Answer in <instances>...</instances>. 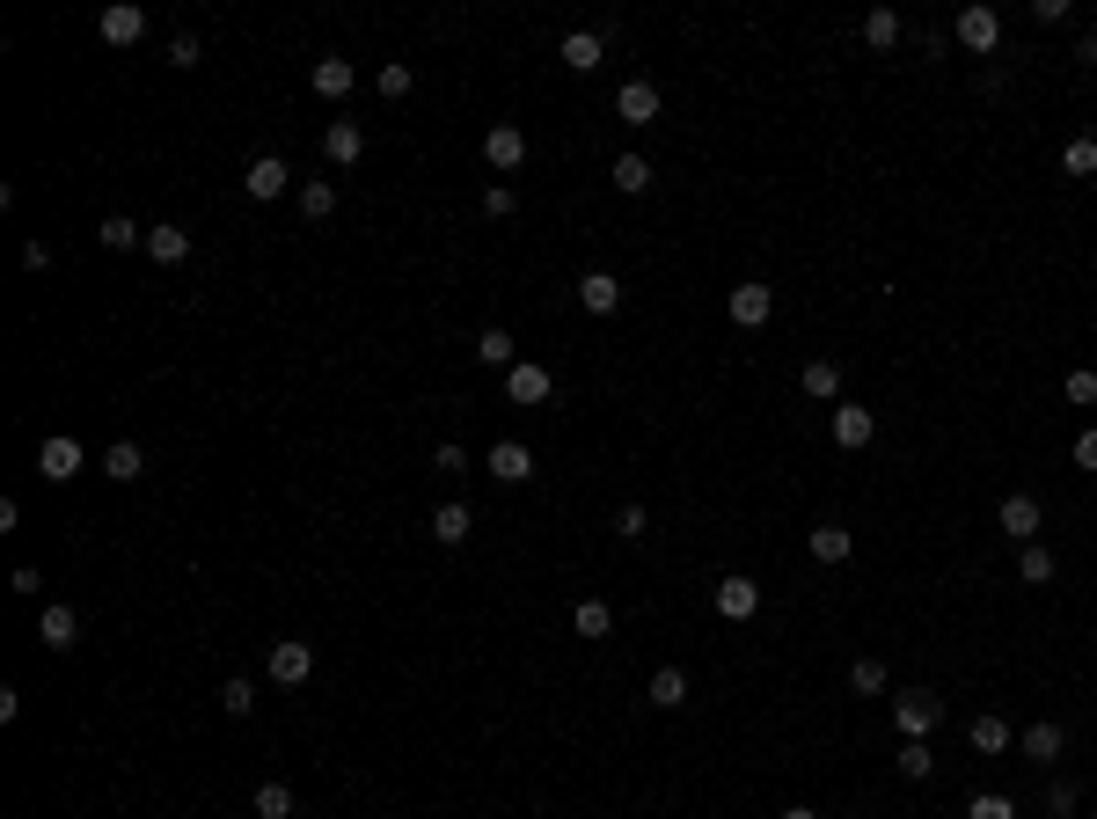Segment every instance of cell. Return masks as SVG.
<instances>
[{
	"label": "cell",
	"mask_w": 1097,
	"mask_h": 819,
	"mask_svg": "<svg viewBox=\"0 0 1097 819\" xmlns=\"http://www.w3.org/2000/svg\"><path fill=\"white\" fill-rule=\"evenodd\" d=\"M783 819H820V812H812V805H790V812H783Z\"/></svg>",
	"instance_id": "obj_48"
},
{
	"label": "cell",
	"mask_w": 1097,
	"mask_h": 819,
	"mask_svg": "<svg viewBox=\"0 0 1097 819\" xmlns=\"http://www.w3.org/2000/svg\"><path fill=\"white\" fill-rule=\"evenodd\" d=\"M571 629H579L585 644H600V637L615 629V607L608 601H579V607H571Z\"/></svg>",
	"instance_id": "obj_21"
},
{
	"label": "cell",
	"mask_w": 1097,
	"mask_h": 819,
	"mask_svg": "<svg viewBox=\"0 0 1097 819\" xmlns=\"http://www.w3.org/2000/svg\"><path fill=\"white\" fill-rule=\"evenodd\" d=\"M81 461H88V454H81V439H73V432H51L45 447H37V468H45V483H73V476H81Z\"/></svg>",
	"instance_id": "obj_3"
},
{
	"label": "cell",
	"mask_w": 1097,
	"mask_h": 819,
	"mask_svg": "<svg viewBox=\"0 0 1097 819\" xmlns=\"http://www.w3.org/2000/svg\"><path fill=\"white\" fill-rule=\"evenodd\" d=\"M1002 534L1010 542H1039V498H1024V490L1002 498Z\"/></svg>",
	"instance_id": "obj_16"
},
{
	"label": "cell",
	"mask_w": 1097,
	"mask_h": 819,
	"mask_svg": "<svg viewBox=\"0 0 1097 819\" xmlns=\"http://www.w3.org/2000/svg\"><path fill=\"white\" fill-rule=\"evenodd\" d=\"M300 213H308V219H330V213H337V183H330V176L300 183Z\"/></svg>",
	"instance_id": "obj_29"
},
{
	"label": "cell",
	"mask_w": 1097,
	"mask_h": 819,
	"mask_svg": "<svg viewBox=\"0 0 1097 819\" xmlns=\"http://www.w3.org/2000/svg\"><path fill=\"white\" fill-rule=\"evenodd\" d=\"M264 674L278 680V688H300V680L315 674V651L300 644V637H286V644H271V658H264Z\"/></svg>",
	"instance_id": "obj_2"
},
{
	"label": "cell",
	"mask_w": 1097,
	"mask_h": 819,
	"mask_svg": "<svg viewBox=\"0 0 1097 819\" xmlns=\"http://www.w3.org/2000/svg\"><path fill=\"white\" fill-rule=\"evenodd\" d=\"M432 468H446V476H462V468H468V454H462V447H454V439H446V447H439V454H432Z\"/></svg>",
	"instance_id": "obj_44"
},
{
	"label": "cell",
	"mask_w": 1097,
	"mask_h": 819,
	"mask_svg": "<svg viewBox=\"0 0 1097 819\" xmlns=\"http://www.w3.org/2000/svg\"><path fill=\"white\" fill-rule=\"evenodd\" d=\"M681 702H688V674L681 666H658L652 674V710H681Z\"/></svg>",
	"instance_id": "obj_24"
},
{
	"label": "cell",
	"mask_w": 1097,
	"mask_h": 819,
	"mask_svg": "<svg viewBox=\"0 0 1097 819\" xmlns=\"http://www.w3.org/2000/svg\"><path fill=\"white\" fill-rule=\"evenodd\" d=\"M563 59H571V73H593L600 67V29H571V37H563Z\"/></svg>",
	"instance_id": "obj_26"
},
{
	"label": "cell",
	"mask_w": 1097,
	"mask_h": 819,
	"mask_svg": "<svg viewBox=\"0 0 1097 819\" xmlns=\"http://www.w3.org/2000/svg\"><path fill=\"white\" fill-rule=\"evenodd\" d=\"M286 162H278V154H257V162H249V169H242V191L249 198H257V205H271V198H278V191H286Z\"/></svg>",
	"instance_id": "obj_7"
},
{
	"label": "cell",
	"mask_w": 1097,
	"mask_h": 819,
	"mask_svg": "<svg viewBox=\"0 0 1097 819\" xmlns=\"http://www.w3.org/2000/svg\"><path fill=\"white\" fill-rule=\"evenodd\" d=\"M484 468H490V476H498V483H527V476H535V454H527L520 439H498V447H490V461H484Z\"/></svg>",
	"instance_id": "obj_12"
},
{
	"label": "cell",
	"mask_w": 1097,
	"mask_h": 819,
	"mask_svg": "<svg viewBox=\"0 0 1097 819\" xmlns=\"http://www.w3.org/2000/svg\"><path fill=\"white\" fill-rule=\"evenodd\" d=\"M169 67H183V73L198 67V37H176V45H169Z\"/></svg>",
	"instance_id": "obj_45"
},
{
	"label": "cell",
	"mask_w": 1097,
	"mask_h": 819,
	"mask_svg": "<svg viewBox=\"0 0 1097 819\" xmlns=\"http://www.w3.org/2000/svg\"><path fill=\"white\" fill-rule=\"evenodd\" d=\"M966 819H1017V805H1010V797H995V791H988V797H974V812H966Z\"/></svg>",
	"instance_id": "obj_42"
},
{
	"label": "cell",
	"mask_w": 1097,
	"mask_h": 819,
	"mask_svg": "<svg viewBox=\"0 0 1097 819\" xmlns=\"http://www.w3.org/2000/svg\"><path fill=\"white\" fill-rule=\"evenodd\" d=\"M132 241L146 249V235H140V227H132L124 213H110V219H103V249H132Z\"/></svg>",
	"instance_id": "obj_36"
},
{
	"label": "cell",
	"mask_w": 1097,
	"mask_h": 819,
	"mask_svg": "<svg viewBox=\"0 0 1097 819\" xmlns=\"http://www.w3.org/2000/svg\"><path fill=\"white\" fill-rule=\"evenodd\" d=\"M505 395H512V403H549V395H557V381H549V366L520 359V366L505 373Z\"/></svg>",
	"instance_id": "obj_9"
},
{
	"label": "cell",
	"mask_w": 1097,
	"mask_h": 819,
	"mask_svg": "<svg viewBox=\"0 0 1097 819\" xmlns=\"http://www.w3.org/2000/svg\"><path fill=\"white\" fill-rule=\"evenodd\" d=\"M484 162L490 169H520V162H527V132H520V124H490L484 132Z\"/></svg>",
	"instance_id": "obj_8"
},
{
	"label": "cell",
	"mask_w": 1097,
	"mask_h": 819,
	"mask_svg": "<svg viewBox=\"0 0 1097 819\" xmlns=\"http://www.w3.org/2000/svg\"><path fill=\"white\" fill-rule=\"evenodd\" d=\"M951 29H958V45H966V51H995L1002 15H995V8H958V23H951Z\"/></svg>",
	"instance_id": "obj_6"
},
{
	"label": "cell",
	"mask_w": 1097,
	"mask_h": 819,
	"mask_svg": "<svg viewBox=\"0 0 1097 819\" xmlns=\"http://www.w3.org/2000/svg\"><path fill=\"white\" fill-rule=\"evenodd\" d=\"M308 81H315V96L344 103V96H351V81H359V73H351V59H315V73H308Z\"/></svg>",
	"instance_id": "obj_18"
},
{
	"label": "cell",
	"mask_w": 1097,
	"mask_h": 819,
	"mask_svg": "<svg viewBox=\"0 0 1097 819\" xmlns=\"http://www.w3.org/2000/svg\"><path fill=\"white\" fill-rule=\"evenodd\" d=\"M893 724H901L907 739H929V732H937V724H944V702L929 696V688H907V696L893 702Z\"/></svg>",
	"instance_id": "obj_1"
},
{
	"label": "cell",
	"mask_w": 1097,
	"mask_h": 819,
	"mask_svg": "<svg viewBox=\"0 0 1097 819\" xmlns=\"http://www.w3.org/2000/svg\"><path fill=\"white\" fill-rule=\"evenodd\" d=\"M579 300H585V314H615L622 308V278H615V271H585Z\"/></svg>",
	"instance_id": "obj_14"
},
{
	"label": "cell",
	"mask_w": 1097,
	"mask_h": 819,
	"mask_svg": "<svg viewBox=\"0 0 1097 819\" xmlns=\"http://www.w3.org/2000/svg\"><path fill=\"white\" fill-rule=\"evenodd\" d=\"M615 110H622L630 124H658V88H652V81H622Z\"/></svg>",
	"instance_id": "obj_17"
},
{
	"label": "cell",
	"mask_w": 1097,
	"mask_h": 819,
	"mask_svg": "<svg viewBox=\"0 0 1097 819\" xmlns=\"http://www.w3.org/2000/svg\"><path fill=\"white\" fill-rule=\"evenodd\" d=\"M863 45L893 51V45H901V15H893V8H871V15H863Z\"/></svg>",
	"instance_id": "obj_25"
},
{
	"label": "cell",
	"mask_w": 1097,
	"mask_h": 819,
	"mask_svg": "<svg viewBox=\"0 0 1097 819\" xmlns=\"http://www.w3.org/2000/svg\"><path fill=\"white\" fill-rule=\"evenodd\" d=\"M615 191L644 198V191H652V162H644V154H622V162H615Z\"/></svg>",
	"instance_id": "obj_27"
},
{
	"label": "cell",
	"mask_w": 1097,
	"mask_h": 819,
	"mask_svg": "<svg viewBox=\"0 0 1097 819\" xmlns=\"http://www.w3.org/2000/svg\"><path fill=\"white\" fill-rule=\"evenodd\" d=\"M322 154H330V169H351V162L366 154V132H359L351 118H337L330 132H322Z\"/></svg>",
	"instance_id": "obj_13"
},
{
	"label": "cell",
	"mask_w": 1097,
	"mask_h": 819,
	"mask_svg": "<svg viewBox=\"0 0 1097 819\" xmlns=\"http://www.w3.org/2000/svg\"><path fill=\"white\" fill-rule=\"evenodd\" d=\"M468 527H476V520H468V506H462V498H446V506L432 512V542H446V549H462V542H468Z\"/></svg>",
	"instance_id": "obj_19"
},
{
	"label": "cell",
	"mask_w": 1097,
	"mask_h": 819,
	"mask_svg": "<svg viewBox=\"0 0 1097 819\" xmlns=\"http://www.w3.org/2000/svg\"><path fill=\"white\" fill-rule=\"evenodd\" d=\"M1017 571H1024V585H1047V579H1053V556L1039 549V542H1024V556H1017Z\"/></svg>",
	"instance_id": "obj_34"
},
{
	"label": "cell",
	"mask_w": 1097,
	"mask_h": 819,
	"mask_svg": "<svg viewBox=\"0 0 1097 819\" xmlns=\"http://www.w3.org/2000/svg\"><path fill=\"white\" fill-rule=\"evenodd\" d=\"M849 549H856L849 527H812V556H820V563H849Z\"/></svg>",
	"instance_id": "obj_30"
},
{
	"label": "cell",
	"mask_w": 1097,
	"mask_h": 819,
	"mask_svg": "<svg viewBox=\"0 0 1097 819\" xmlns=\"http://www.w3.org/2000/svg\"><path fill=\"white\" fill-rule=\"evenodd\" d=\"M754 607H761V585L754 579H717V615H725V622H747Z\"/></svg>",
	"instance_id": "obj_15"
},
{
	"label": "cell",
	"mask_w": 1097,
	"mask_h": 819,
	"mask_svg": "<svg viewBox=\"0 0 1097 819\" xmlns=\"http://www.w3.org/2000/svg\"><path fill=\"white\" fill-rule=\"evenodd\" d=\"M219 710H227V717H249V710H257V688H249V680H227V688H219Z\"/></svg>",
	"instance_id": "obj_38"
},
{
	"label": "cell",
	"mask_w": 1097,
	"mask_h": 819,
	"mask_svg": "<svg viewBox=\"0 0 1097 819\" xmlns=\"http://www.w3.org/2000/svg\"><path fill=\"white\" fill-rule=\"evenodd\" d=\"M966 739H974V753H1002V747H1010V724H1002V717H974Z\"/></svg>",
	"instance_id": "obj_33"
},
{
	"label": "cell",
	"mask_w": 1097,
	"mask_h": 819,
	"mask_svg": "<svg viewBox=\"0 0 1097 819\" xmlns=\"http://www.w3.org/2000/svg\"><path fill=\"white\" fill-rule=\"evenodd\" d=\"M484 213H490V219L512 213V191H505V183H490V191H484Z\"/></svg>",
	"instance_id": "obj_46"
},
{
	"label": "cell",
	"mask_w": 1097,
	"mask_h": 819,
	"mask_svg": "<svg viewBox=\"0 0 1097 819\" xmlns=\"http://www.w3.org/2000/svg\"><path fill=\"white\" fill-rule=\"evenodd\" d=\"M146 257H154V264H183V257H191V235L162 219V227H146Z\"/></svg>",
	"instance_id": "obj_20"
},
{
	"label": "cell",
	"mask_w": 1097,
	"mask_h": 819,
	"mask_svg": "<svg viewBox=\"0 0 1097 819\" xmlns=\"http://www.w3.org/2000/svg\"><path fill=\"white\" fill-rule=\"evenodd\" d=\"M1061 747H1069V732H1061V724H1047V717L1024 732V753H1032V761H1061Z\"/></svg>",
	"instance_id": "obj_23"
},
{
	"label": "cell",
	"mask_w": 1097,
	"mask_h": 819,
	"mask_svg": "<svg viewBox=\"0 0 1097 819\" xmlns=\"http://www.w3.org/2000/svg\"><path fill=\"white\" fill-rule=\"evenodd\" d=\"M140 37H146V8H132V0L103 8V45H140Z\"/></svg>",
	"instance_id": "obj_10"
},
{
	"label": "cell",
	"mask_w": 1097,
	"mask_h": 819,
	"mask_svg": "<svg viewBox=\"0 0 1097 819\" xmlns=\"http://www.w3.org/2000/svg\"><path fill=\"white\" fill-rule=\"evenodd\" d=\"M1075 468H1097V425L1083 439H1075Z\"/></svg>",
	"instance_id": "obj_47"
},
{
	"label": "cell",
	"mask_w": 1097,
	"mask_h": 819,
	"mask_svg": "<svg viewBox=\"0 0 1097 819\" xmlns=\"http://www.w3.org/2000/svg\"><path fill=\"white\" fill-rule=\"evenodd\" d=\"M249 805H257V819H293V791H286V783H257Z\"/></svg>",
	"instance_id": "obj_31"
},
{
	"label": "cell",
	"mask_w": 1097,
	"mask_h": 819,
	"mask_svg": "<svg viewBox=\"0 0 1097 819\" xmlns=\"http://www.w3.org/2000/svg\"><path fill=\"white\" fill-rule=\"evenodd\" d=\"M73 637H81V615H73L67 601H45V615H37V644H45V651H73Z\"/></svg>",
	"instance_id": "obj_5"
},
{
	"label": "cell",
	"mask_w": 1097,
	"mask_h": 819,
	"mask_svg": "<svg viewBox=\"0 0 1097 819\" xmlns=\"http://www.w3.org/2000/svg\"><path fill=\"white\" fill-rule=\"evenodd\" d=\"M804 395H812V403H834V395H842V366L834 359H804Z\"/></svg>",
	"instance_id": "obj_22"
},
{
	"label": "cell",
	"mask_w": 1097,
	"mask_h": 819,
	"mask_svg": "<svg viewBox=\"0 0 1097 819\" xmlns=\"http://www.w3.org/2000/svg\"><path fill=\"white\" fill-rule=\"evenodd\" d=\"M1069 403H1097V373H1090V366H1075V373H1069Z\"/></svg>",
	"instance_id": "obj_43"
},
{
	"label": "cell",
	"mask_w": 1097,
	"mask_h": 819,
	"mask_svg": "<svg viewBox=\"0 0 1097 819\" xmlns=\"http://www.w3.org/2000/svg\"><path fill=\"white\" fill-rule=\"evenodd\" d=\"M929 769H937L929 747H922V739H907V747H901V775H907V783H929Z\"/></svg>",
	"instance_id": "obj_37"
},
{
	"label": "cell",
	"mask_w": 1097,
	"mask_h": 819,
	"mask_svg": "<svg viewBox=\"0 0 1097 819\" xmlns=\"http://www.w3.org/2000/svg\"><path fill=\"white\" fill-rule=\"evenodd\" d=\"M644 527H652V512H644V506H622V512H615V534H622V542H636Z\"/></svg>",
	"instance_id": "obj_41"
},
{
	"label": "cell",
	"mask_w": 1097,
	"mask_h": 819,
	"mask_svg": "<svg viewBox=\"0 0 1097 819\" xmlns=\"http://www.w3.org/2000/svg\"><path fill=\"white\" fill-rule=\"evenodd\" d=\"M1061 169H1069V176H1097V140H1069Z\"/></svg>",
	"instance_id": "obj_39"
},
{
	"label": "cell",
	"mask_w": 1097,
	"mask_h": 819,
	"mask_svg": "<svg viewBox=\"0 0 1097 819\" xmlns=\"http://www.w3.org/2000/svg\"><path fill=\"white\" fill-rule=\"evenodd\" d=\"M140 468H146V454H140V447H132V439H118V447L103 454V476H110V483H132V476H140Z\"/></svg>",
	"instance_id": "obj_28"
},
{
	"label": "cell",
	"mask_w": 1097,
	"mask_h": 819,
	"mask_svg": "<svg viewBox=\"0 0 1097 819\" xmlns=\"http://www.w3.org/2000/svg\"><path fill=\"white\" fill-rule=\"evenodd\" d=\"M849 688H856V696H885V666H878V658H856Z\"/></svg>",
	"instance_id": "obj_35"
},
{
	"label": "cell",
	"mask_w": 1097,
	"mask_h": 819,
	"mask_svg": "<svg viewBox=\"0 0 1097 819\" xmlns=\"http://www.w3.org/2000/svg\"><path fill=\"white\" fill-rule=\"evenodd\" d=\"M871 432H878V417H871L863 403H842V410H834V447H849V454H856V447H871Z\"/></svg>",
	"instance_id": "obj_11"
},
{
	"label": "cell",
	"mask_w": 1097,
	"mask_h": 819,
	"mask_svg": "<svg viewBox=\"0 0 1097 819\" xmlns=\"http://www.w3.org/2000/svg\"><path fill=\"white\" fill-rule=\"evenodd\" d=\"M373 81H381V96H389V103H395V96H410V81H417V73H410V67H403V59H389V67H381V73H373Z\"/></svg>",
	"instance_id": "obj_40"
},
{
	"label": "cell",
	"mask_w": 1097,
	"mask_h": 819,
	"mask_svg": "<svg viewBox=\"0 0 1097 819\" xmlns=\"http://www.w3.org/2000/svg\"><path fill=\"white\" fill-rule=\"evenodd\" d=\"M476 359L498 366V373H512V366H520V359H512V337H505V330H484V337H476Z\"/></svg>",
	"instance_id": "obj_32"
},
{
	"label": "cell",
	"mask_w": 1097,
	"mask_h": 819,
	"mask_svg": "<svg viewBox=\"0 0 1097 819\" xmlns=\"http://www.w3.org/2000/svg\"><path fill=\"white\" fill-rule=\"evenodd\" d=\"M725 314H731V322H739V330H761V322L776 314V293H768V286H754V278H747V286H731Z\"/></svg>",
	"instance_id": "obj_4"
}]
</instances>
